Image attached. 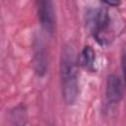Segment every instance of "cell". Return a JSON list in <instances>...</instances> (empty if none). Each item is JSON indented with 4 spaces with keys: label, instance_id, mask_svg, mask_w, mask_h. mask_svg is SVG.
<instances>
[{
    "label": "cell",
    "instance_id": "obj_1",
    "mask_svg": "<svg viewBox=\"0 0 126 126\" xmlns=\"http://www.w3.org/2000/svg\"><path fill=\"white\" fill-rule=\"evenodd\" d=\"M79 58L77 57L74 46L66 44L61 53L60 59V81L63 100L66 104H74L79 96L78 80Z\"/></svg>",
    "mask_w": 126,
    "mask_h": 126
},
{
    "label": "cell",
    "instance_id": "obj_2",
    "mask_svg": "<svg viewBox=\"0 0 126 126\" xmlns=\"http://www.w3.org/2000/svg\"><path fill=\"white\" fill-rule=\"evenodd\" d=\"M86 25L99 45L105 46L113 41L112 23L107 8L97 7L89 10L86 15Z\"/></svg>",
    "mask_w": 126,
    "mask_h": 126
},
{
    "label": "cell",
    "instance_id": "obj_3",
    "mask_svg": "<svg viewBox=\"0 0 126 126\" xmlns=\"http://www.w3.org/2000/svg\"><path fill=\"white\" fill-rule=\"evenodd\" d=\"M35 6L41 28L48 34H53L55 31L56 17L52 0H35Z\"/></svg>",
    "mask_w": 126,
    "mask_h": 126
},
{
    "label": "cell",
    "instance_id": "obj_4",
    "mask_svg": "<svg viewBox=\"0 0 126 126\" xmlns=\"http://www.w3.org/2000/svg\"><path fill=\"white\" fill-rule=\"evenodd\" d=\"M126 83L115 74H111L107 77L105 87V97L109 104H117L121 101L125 92Z\"/></svg>",
    "mask_w": 126,
    "mask_h": 126
},
{
    "label": "cell",
    "instance_id": "obj_5",
    "mask_svg": "<svg viewBox=\"0 0 126 126\" xmlns=\"http://www.w3.org/2000/svg\"><path fill=\"white\" fill-rule=\"evenodd\" d=\"M32 61H33V69L38 77H43L46 74L48 59L47 52L45 49V45L40 38H35L33 41L32 47Z\"/></svg>",
    "mask_w": 126,
    "mask_h": 126
},
{
    "label": "cell",
    "instance_id": "obj_6",
    "mask_svg": "<svg viewBox=\"0 0 126 126\" xmlns=\"http://www.w3.org/2000/svg\"><path fill=\"white\" fill-rule=\"evenodd\" d=\"M79 64L87 71L94 72V64H95V52L94 49L91 45H86L80 54Z\"/></svg>",
    "mask_w": 126,
    "mask_h": 126
},
{
    "label": "cell",
    "instance_id": "obj_7",
    "mask_svg": "<svg viewBox=\"0 0 126 126\" xmlns=\"http://www.w3.org/2000/svg\"><path fill=\"white\" fill-rule=\"evenodd\" d=\"M10 119L14 125H23L27 120V109L25 105L20 104L10 111Z\"/></svg>",
    "mask_w": 126,
    "mask_h": 126
},
{
    "label": "cell",
    "instance_id": "obj_8",
    "mask_svg": "<svg viewBox=\"0 0 126 126\" xmlns=\"http://www.w3.org/2000/svg\"><path fill=\"white\" fill-rule=\"evenodd\" d=\"M121 67L123 72V79L124 82L126 83V43L123 45L121 51Z\"/></svg>",
    "mask_w": 126,
    "mask_h": 126
},
{
    "label": "cell",
    "instance_id": "obj_9",
    "mask_svg": "<svg viewBox=\"0 0 126 126\" xmlns=\"http://www.w3.org/2000/svg\"><path fill=\"white\" fill-rule=\"evenodd\" d=\"M102 3H104L105 5L109 6V7H119L121 5L122 0H100Z\"/></svg>",
    "mask_w": 126,
    "mask_h": 126
}]
</instances>
